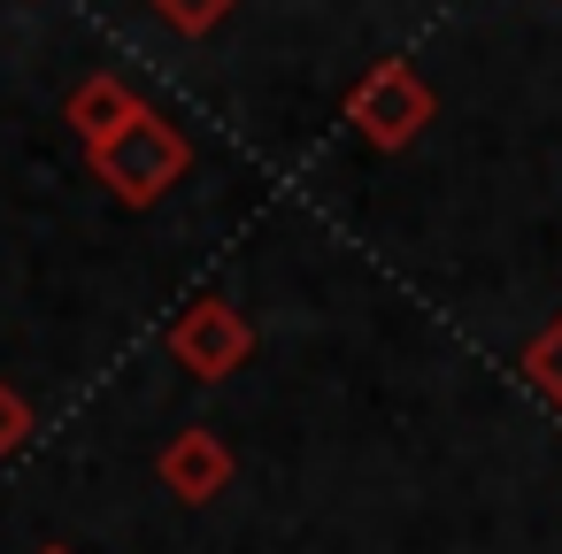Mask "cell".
Returning <instances> with one entry per match:
<instances>
[{"instance_id":"cell-3","label":"cell","mask_w":562,"mask_h":554,"mask_svg":"<svg viewBox=\"0 0 562 554\" xmlns=\"http://www.w3.org/2000/svg\"><path fill=\"white\" fill-rule=\"evenodd\" d=\"M247 354H255V324H247V308H232L224 293H201V301L178 308V324H170V362H178L186 377L224 385L232 370H247Z\"/></svg>"},{"instance_id":"cell-8","label":"cell","mask_w":562,"mask_h":554,"mask_svg":"<svg viewBox=\"0 0 562 554\" xmlns=\"http://www.w3.org/2000/svg\"><path fill=\"white\" fill-rule=\"evenodd\" d=\"M32 431H40V416H32V400L0 377V462H16L24 446H32Z\"/></svg>"},{"instance_id":"cell-4","label":"cell","mask_w":562,"mask_h":554,"mask_svg":"<svg viewBox=\"0 0 562 554\" xmlns=\"http://www.w3.org/2000/svg\"><path fill=\"white\" fill-rule=\"evenodd\" d=\"M155 477H162L186 508H209V500L232 485V446H224V431H216V423H186V431H170Z\"/></svg>"},{"instance_id":"cell-9","label":"cell","mask_w":562,"mask_h":554,"mask_svg":"<svg viewBox=\"0 0 562 554\" xmlns=\"http://www.w3.org/2000/svg\"><path fill=\"white\" fill-rule=\"evenodd\" d=\"M47 554H70V546H47Z\"/></svg>"},{"instance_id":"cell-7","label":"cell","mask_w":562,"mask_h":554,"mask_svg":"<svg viewBox=\"0 0 562 554\" xmlns=\"http://www.w3.org/2000/svg\"><path fill=\"white\" fill-rule=\"evenodd\" d=\"M147 9H155V16H162L178 39H209V32H216V24L239 9V0H147Z\"/></svg>"},{"instance_id":"cell-5","label":"cell","mask_w":562,"mask_h":554,"mask_svg":"<svg viewBox=\"0 0 562 554\" xmlns=\"http://www.w3.org/2000/svg\"><path fill=\"white\" fill-rule=\"evenodd\" d=\"M139 109H147V101H139L116 70H93V78H78V86L63 93V124L86 139V155H93V147H109V139H116Z\"/></svg>"},{"instance_id":"cell-1","label":"cell","mask_w":562,"mask_h":554,"mask_svg":"<svg viewBox=\"0 0 562 554\" xmlns=\"http://www.w3.org/2000/svg\"><path fill=\"white\" fill-rule=\"evenodd\" d=\"M86 162H93V178L109 185L116 208H155V201L193 170V147H186V132H178L162 109H139V116H132L109 147H93Z\"/></svg>"},{"instance_id":"cell-6","label":"cell","mask_w":562,"mask_h":554,"mask_svg":"<svg viewBox=\"0 0 562 554\" xmlns=\"http://www.w3.org/2000/svg\"><path fill=\"white\" fill-rule=\"evenodd\" d=\"M516 370H524V385H531V393L562 416V316H554V324H547V331L516 354Z\"/></svg>"},{"instance_id":"cell-2","label":"cell","mask_w":562,"mask_h":554,"mask_svg":"<svg viewBox=\"0 0 562 554\" xmlns=\"http://www.w3.org/2000/svg\"><path fill=\"white\" fill-rule=\"evenodd\" d=\"M431 116H439V93H431V86H424V70H416V63H401V55L370 63V70L355 78V93H347V124H355L378 155L416 147V139L431 132Z\"/></svg>"}]
</instances>
